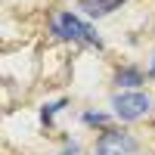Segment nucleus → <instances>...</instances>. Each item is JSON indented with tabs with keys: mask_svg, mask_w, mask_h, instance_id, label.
Here are the masks:
<instances>
[{
	"mask_svg": "<svg viewBox=\"0 0 155 155\" xmlns=\"http://www.w3.org/2000/svg\"><path fill=\"white\" fill-rule=\"evenodd\" d=\"M59 155H81V149H78V146H68V149H62Z\"/></svg>",
	"mask_w": 155,
	"mask_h": 155,
	"instance_id": "nucleus-8",
	"label": "nucleus"
},
{
	"mask_svg": "<svg viewBox=\"0 0 155 155\" xmlns=\"http://www.w3.org/2000/svg\"><path fill=\"white\" fill-rule=\"evenodd\" d=\"M59 106H62V102H53V106H47V109H44V121H47V124L53 121V112H56Z\"/></svg>",
	"mask_w": 155,
	"mask_h": 155,
	"instance_id": "nucleus-7",
	"label": "nucleus"
},
{
	"mask_svg": "<svg viewBox=\"0 0 155 155\" xmlns=\"http://www.w3.org/2000/svg\"><path fill=\"white\" fill-rule=\"evenodd\" d=\"M112 109L115 115H118L121 121H137V118H143V115H149L152 109V102L146 93H137V90H130V93H118L112 99Z\"/></svg>",
	"mask_w": 155,
	"mask_h": 155,
	"instance_id": "nucleus-2",
	"label": "nucleus"
},
{
	"mask_svg": "<svg viewBox=\"0 0 155 155\" xmlns=\"http://www.w3.org/2000/svg\"><path fill=\"white\" fill-rule=\"evenodd\" d=\"M84 121L87 124H106V115H93L90 112V115H84Z\"/></svg>",
	"mask_w": 155,
	"mask_h": 155,
	"instance_id": "nucleus-6",
	"label": "nucleus"
},
{
	"mask_svg": "<svg viewBox=\"0 0 155 155\" xmlns=\"http://www.w3.org/2000/svg\"><path fill=\"white\" fill-rule=\"evenodd\" d=\"M53 34L65 37V41H84L90 47H102V37L90 28L87 22H81L74 12H59V16L53 19Z\"/></svg>",
	"mask_w": 155,
	"mask_h": 155,
	"instance_id": "nucleus-1",
	"label": "nucleus"
},
{
	"mask_svg": "<svg viewBox=\"0 0 155 155\" xmlns=\"http://www.w3.org/2000/svg\"><path fill=\"white\" fill-rule=\"evenodd\" d=\"M115 81L124 84V87H137V84H143V71L140 68H121L118 74H115Z\"/></svg>",
	"mask_w": 155,
	"mask_h": 155,
	"instance_id": "nucleus-5",
	"label": "nucleus"
},
{
	"mask_svg": "<svg viewBox=\"0 0 155 155\" xmlns=\"http://www.w3.org/2000/svg\"><path fill=\"white\" fill-rule=\"evenodd\" d=\"M152 74H155V68H152Z\"/></svg>",
	"mask_w": 155,
	"mask_h": 155,
	"instance_id": "nucleus-9",
	"label": "nucleus"
},
{
	"mask_svg": "<svg viewBox=\"0 0 155 155\" xmlns=\"http://www.w3.org/2000/svg\"><path fill=\"white\" fill-rule=\"evenodd\" d=\"M99 155H140V143L130 134H118L109 130L99 140Z\"/></svg>",
	"mask_w": 155,
	"mask_h": 155,
	"instance_id": "nucleus-3",
	"label": "nucleus"
},
{
	"mask_svg": "<svg viewBox=\"0 0 155 155\" xmlns=\"http://www.w3.org/2000/svg\"><path fill=\"white\" fill-rule=\"evenodd\" d=\"M121 3H124V0H81L78 6H81V9L87 12V16H93V19H102V16H109L112 9H118Z\"/></svg>",
	"mask_w": 155,
	"mask_h": 155,
	"instance_id": "nucleus-4",
	"label": "nucleus"
}]
</instances>
